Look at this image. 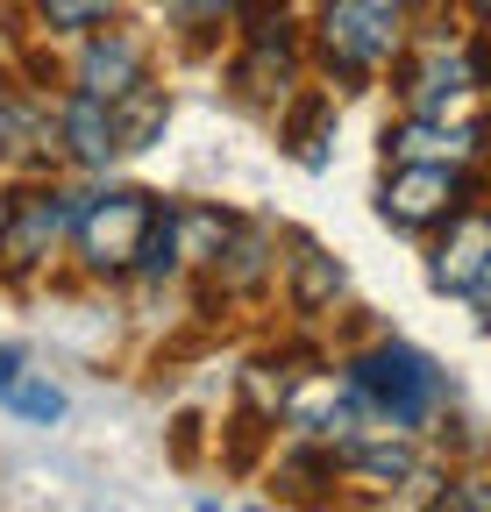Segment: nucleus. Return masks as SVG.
Segmentation results:
<instances>
[{"label": "nucleus", "instance_id": "1", "mask_svg": "<svg viewBox=\"0 0 491 512\" xmlns=\"http://www.w3.org/2000/svg\"><path fill=\"white\" fill-rule=\"evenodd\" d=\"M349 384H356V399L371 406L378 420H392V427H420V420H435V406H442V370L427 363L420 349H406V342L363 349L349 363Z\"/></svg>", "mask_w": 491, "mask_h": 512}, {"label": "nucleus", "instance_id": "2", "mask_svg": "<svg viewBox=\"0 0 491 512\" xmlns=\"http://www.w3.org/2000/svg\"><path fill=\"white\" fill-rule=\"evenodd\" d=\"M477 200V178L470 171H456L449 157H399V171L385 178V192H378V214L392 221V228H406V235H420V228H442L456 207H470Z\"/></svg>", "mask_w": 491, "mask_h": 512}, {"label": "nucleus", "instance_id": "3", "mask_svg": "<svg viewBox=\"0 0 491 512\" xmlns=\"http://www.w3.org/2000/svg\"><path fill=\"white\" fill-rule=\"evenodd\" d=\"M164 200H150V192H100V200L79 207V256L93 271H136L143 256V235L157 228Z\"/></svg>", "mask_w": 491, "mask_h": 512}, {"label": "nucleus", "instance_id": "4", "mask_svg": "<svg viewBox=\"0 0 491 512\" xmlns=\"http://www.w3.org/2000/svg\"><path fill=\"white\" fill-rule=\"evenodd\" d=\"M392 50H399V29L385 0H328L321 8V57L335 79H371Z\"/></svg>", "mask_w": 491, "mask_h": 512}, {"label": "nucleus", "instance_id": "5", "mask_svg": "<svg viewBox=\"0 0 491 512\" xmlns=\"http://www.w3.org/2000/svg\"><path fill=\"white\" fill-rule=\"evenodd\" d=\"M79 228V200L72 192H29V200L8 207V221H0V264H36V256H50V242Z\"/></svg>", "mask_w": 491, "mask_h": 512}, {"label": "nucleus", "instance_id": "6", "mask_svg": "<svg viewBox=\"0 0 491 512\" xmlns=\"http://www.w3.org/2000/svg\"><path fill=\"white\" fill-rule=\"evenodd\" d=\"M477 79H484V64H477L470 50L435 43L420 64H406V72H399V93H406V107H413V114H449V100H456V93H470Z\"/></svg>", "mask_w": 491, "mask_h": 512}, {"label": "nucleus", "instance_id": "7", "mask_svg": "<svg viewBox=\"0 0 491 512\" xmlns=\"http://www.w3.org/2000/svg\"><path fill=\"white\" fill-rule=\"evenodd\" d=\"M484 256H491V207H456L449 214V235L435 249V285L442 292H470V278L484 271Z\"/></svg>", "mask_w": 491, "mask_h": 512}, {"label": "nucleus", "instance_id": "8", "mask_svg": "<svg viewBox=\"0 0 491 512\" xmlns=\"http://www.w3.org/2000/svg\"><path fill=\"white\" fill-rule=\"evenodd\" d=\"M57 136L72 143V157L79 164H107L114 150H121V121H114V100H100V93H72L65 100V114H57Z\"/></svg>", "mask_w": 491, "mask_h": 512}, {"label": "nucleus", "instance_id": "9", "mask_svg": "<svg viewBox=\"0 0 491 512\" xmlns=\"http://www.w3.org/2000/svg\"><path fill=\"white\" fill-rule=\"evenodd\" d=\"M79 86L86 93H100V100H129V93H143V50L129 43V36H93L86 43V57H79Z\"/></svg>", "mask_w": 491, "mask_h": 512}, {"label": "nucleus", "instance_id": "10", "mask_svg": "<svg viewBox=\"0 0 491 512\" xmlns=\"http://www.w3.org/2000/svg\"><path fill=\"white\" fill-rule=\"evenodd\" d=\"M335 292H342V264H335V256H321L314 242H299V256H292V306L314 313V306H328Z\"/></svg>", "mask_w": 491, "mask_h": 512}, {"label": "nucleus", "instance_id": "11", "mask_svg": "<svg viewBox=\"0 0 491 512\" xmlns=\"http://www.w3.org/2000/svg\"><path fill=\"white\" fill-rule=\"evenodd\" d=\"M43 143H50V121L15 86H0V150H43Z\"/></svg>", "mask_w": 491, "mask_h": 512}, {"label": "nucleus", "instance_id": "12", "mask_svg": "<svg viewBox=\"0 0 491 512\" xmlns=\"http://www.w3.org/2000/svg\"><path fill=\"white\" fill-rule=\"evenodd\" d=\"M342 463L363 470V477H420V456H413L406 441H349Z\"/></svg>", "mask_w": 491, "mask_h": 512}, {"label": "nucleus", "instance_id": "13", "mask_svg": "<svg viewBox=\"0 0 491 512\" xmlns=\"http://www.w3.org/2000/svg\"><path fill=\"white\" fill-rule=\"evenodd\" d=\"M114 15V0H36V22L50 29V36H86V29H100Z\"/></svg>", "mask_w": 491, "mask_h": 512}, {"label": "nucleus", "instance_id": "14", "mask_svg": "<svg viewBox=\"0 0 491 512\" xmlns=\"http://www.w3.org/2000/svg\"><path fill=\"white\" fill-rule=\"evenodd\" d=\"M385 143H392V157H442V150H435V136H427L420 121H406L399 136H385ZM470 150H484V128H463V143H449V164H456V157H470Z\"/></svg>", "mask_w": 491, "mask_h": 512}, {"label": "nucleus", "instance_id": "15", "mask_svg": "<svg viewBox=\"0 0 491 512\" xmlns=\"http://www.w3.org/2000/svg\"><path fill=\"white\" fill-rule=\"evenodd\" d=\"M8 406L22 413V420H57V413H65V392H57V384H36V377H15V392H8Z\"/></svg>", "mask_w": 491, "mask_h": 512}, {"label": "nucleus", "instance_id": "16", "mask_svg": "<svg viewBox=\"0 0 491 512\" xmlns=\"http://www.w3.org/2000/svg\"><path fill=\"white\" fill-rule=\"evenodd\" d=\"M435 505H456V512H491V484L484 477H456L435 491Z\"/></svg>", "mask_w": 491, "mask_h": 512}, {"label": "nucleus", "instance_id": "17", "mask_svg": "<svg viewBox=\"0 0 491 512\" xmlns=\"http://www.w3.org/2000/svg\"><path fill=\"white\" fill-rule=\"evenodd\" d=\"M463 299H470V306H477V313L491 320V256H484V271L470 278V292H463Z\"/></svg>", "mask_w": 491, "mask_h": 512}, {"label": "nucleus", "instance_id": "18", "mask_svg": "<svg viewBox=\"0 0 491 512\" xmlns=\"http://www.w3.org/2000/svg\"><path fill=\"white\" fill-rule=\"evenodd\" d=\"M15 377H22V356H15V349H0V399L15 392Z\"/></svg>", "mask_w": 491, "mask_h": 512}, {"label": "nucleus", "instance_id": "19", "mask_svg": "<svg viewBox=\"0 0 491 512\" xmlns=\"http://www.w3.org/2000/svg\"><path fill=\"white\" fill-rule=\"evenodd\" d=\"M470 8H477V15H484V22H491V0H470Z\"/></svg>", "mask_w": 491, "mask_h": 512}, {"label": "nucleus", "instance_id": "20", "mask_svg": "<svg viewBox=\"0 0 491 512\" xmlns=\"http://www.w3.org/2000/svg\"><path fill=\"white\" fill-rule=\"evenodd\" d=\"M385 8H406V0H385Z\"/></svg>", "mask_w": 491, "mask_h": 512}, {"label": "nucleus", "instance_id": "21", "mask_svg": "<svg viewBox=\"0 0 491 512\" xmlns=\"http://www.w3.org/2000/svg\"><path fill=\"white\" fill-rule=\"evenodd\" d=\"M171 8H178V0H171Z\"/></svg>", "mask_w": 491, "mask_h": 512}]
</instances>
